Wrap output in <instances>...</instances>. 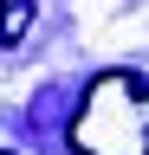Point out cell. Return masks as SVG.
Wrapping results in <instances>:
<instances>
[{
    "label": "cell",
    "mask_w": 149,
    "mask_h": 155,
    "mask_svg": "<svg viewBox=\"0 0 149 155\" xmlns=\"http://www.w3.org/2000/svg\"><path fill=\"white\" fill-rule=\"evenodd\" d=\"M71 149L78 155H149V78L97 71L71 116Z\"/></svg>",
    "instance_id": "6da1fadb"
},
{
    "label": "cell",
    "mask_w": 149,
    "mask_h": 155,
    "mask_svg": "<svg viewBox=\"0 0 149 155\" xmlns=\"http://www.w3.org/2000/svg\"><path fill=\"white\" fill-rule=\"evenodd\" d=\"M0 7H7V0H0Z\"/></svg>",
    "instance_id": "7a4b0ae2"
}]
</instances>
